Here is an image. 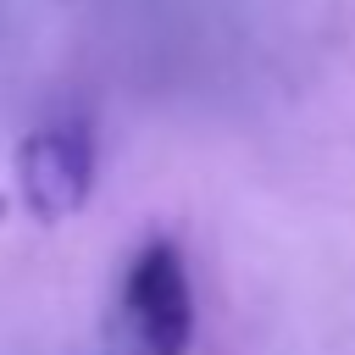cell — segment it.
I'll list each match as a JSON object with an SVG mask.
<instances>
[{
    "instance_id": "obj_1",
    "label": "cell",
    "mask_w": 355,
    "mask_h": 355,
    "mask_svg": "<svg viewBox=\"0 0 355 355\" xmlns=\"http://www.w3.org/2000/svg\"><path fill=\"white\" fill-rule=\"evenodd\" d=\"M122 344L128 355H189L194 344V288L183 250L172 239H150L122 277Z\"/></svg>"
},
{
    "instance_id": "obj_2",
    "label": "cell",
    "mask_w": 355,
    "mask_h": 355,
    "mask_svg": "<svg viewBox=\"0 0 355 355\" xmlns=\"http://www.w3.org/2000/svg\"><path fill=\"white\" fill-rule=\"evenodd\" d=\"M17 194L33 222L55 227L94 194V139L83 122H44L17 144Z\"/></svg>"
},
{
    "instance_id": "obj_3",
    "label": "cell",
    "mask_w": 355,
    "mask_h": 355,
    "mask_svg": "<svg viewBox=\"0 0 355 355\" xmlns=\"http://www.w3.org/2000/svg\"><path fill=\"white\" fill-rule=\"evenodd\" d=\"M0 216H6V200H0Z\"/></svg>"
}]
</instances>
